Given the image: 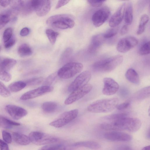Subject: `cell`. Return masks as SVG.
<instances>
[{"label": "cell", "instance_id": "obj_1", "mask_svg": "<svg viewBox=\"0 0 150 150\" xmlns=\"http://www.w3.org/2000/svg\"><path fill=\"white\" fill-rule=\"evenodd\" d=\"M141 125V121L139 119L127 117L112 121L109 123H103L100 127L101 128L107 130H127L134 132L140 129Z\"/></svg>", "mask_w": 150, "mask_h": 150}, {"label": "cell", "instance_id": "obj_2", "mask_svg": "<svg viewBox=\"0 0 150 150\" xmlns=\"http://www.w3.org/2000/svg\"><path fill=\"white\" fill-rule=\"evenodd\" d=\"M119 99L116 98L98 100L90 104L88 110L94 113H106L114 109L118 105Z\"/></svg>", "mask_w": 150, "mask_h": 150}, {"label": "cell", "instance_id": "obj_3", "mask_svg": "<svg viewBox=\"0 0 150 150\" xmlns=\"http://www.w3.org/2000/svg\"><path fill=\"white\" fill-rule=\"evenodd\" d=\"M46 23L55 28L65 29L72 28L75 23L74 17L71 15L61 14L50 16L47 19Z\"/></svg>", "mask_w": 150, "mask_h": 150}, {"label": "cell", "instance_id": "obj_4", "mask_svg": "<svg viewBox=\"0 0 150 150\" xmlns=\"http://www.w3.org/2000/svg\"><path fill=\"white\" fill-rule=\"evenodd\" d=\"M123 57L117 55L95 62L93 65V69L101 72H108L114 69L123 60Z\"/></svg>", "mask_w": 150, "mask_h": 150}, {"label": "cell", "instance_id": "obj_5", "mask_svg": "<svg viewBox=\"0 0 150 150\" xmlns=\"http://www.w3.org/2000/svg\"><path fill=\"white\" fill-rule=\"evenodd\" d=\"M83 67V64L79 62L69 63L59 70L57 72V75L59 77L63 79H69L80 72Z\"/></svg>", "mask_w": 150, "mask_h": 150}, {"label": "cell", "instance_id": "obj_6", "mask_svg": "<svg viewBox=\"0 0 150 150\" xmlns=\"http://www.w3.org/2000/svg\"><path fill=\"white\" fill-rule=\"evenodd\" d=\"M28 137L31 142L38 145L54 143L59 140L55 136L39 131L31 132Z\"/></svg>", "mask_w": 150, "mask_h": 150}, {"label": "cell", "instance_id": "obj_7", "mask_svg": "<svg viewBox=\"0 0 150 150\" xmlns=\"http://www.w3.org/2000/svg\"><path fill=\"white\" fill-rule=\"evenodd\" d=\"M78 112V110L77 109L64 112L50 122V125L56 128L63 127L75 119L77 117Z\"/></svg>", "mask_w": 150, "mask_h": 150}, {"label": "cell", "instance_id": "obj_8", "mask_svg": "<svg viewBox=\"0 0 150 150\" xmlns=\"http://www.w3.org/2000/svg\"><path fill=\"white\" fill-rule=\"evenodd\" d=\"M16 61L13 59L6 58L0 61V79L6 82L11 79L9 71L16 65Z\"/></svg>", "mask_w": 150, "mask_h": 150}, {"label": "cell", "instance_id": "obj_9", "mask_svg": "<svg viewBox=\"0 0 150 150\" xmlns=\"http://www.w3.org/2000/svg\"><path fill=\"white\" fill-rule=\"evenodd\" d=\"M92 88V85L88 83L74 90L71 92L65 100V104L69 105L79 100L88 93L91 91Z\"/></svg>", "mask_w": 150, "mask_h": 150}, {"label": "cell", "instance_id": "obj_10", "mask_svg": "<svg viewBox=\"0 0 150 150\" xmlns=\"http://www.w3.org/2000/svg\"><path fill=\"white\" fill-rule=\"evenodd\" d=\"M91 77V74L89 71H85L82 72L71 83L68 87V91L71 92L88 84Z\"/></svg>", "mask_w": 150, "mask_h": 150}, {"label": "cell", "instance_id": "obj_11", "mask_svg": "<svg viewBox=\"0 0 150 150\" xmlns=\"http://www.w3.org/2000/svg\"><path fill=\"white\" fill-rule=\"evenodd\" d=\"M32 6L37 15L42 16L47 14L51 7V1L48 0H32Z\"/></svg>", "mask_w": 150, "mask_h": 150}, {"label": "cell", "instance_id": "obj_12", "mask_svg": "<svg viewBox=\"0 0 150 150\" xmlns=\"http://www.w3.org/2000/svg\"><path fill=\"white\" fill-rule=\"evenodd\" d=\"M138 40L132 36H128L121 39L118 42L117 50L121 53H125L135 47L138 43Z\"/></svg>", "mask_w": 150, "mask_h": 150}, {"label": "cell", "instance_id": "obj_13", "mask_svg": "<svg viewBox=\"0 0 150 150\" xmlns=\"http://www.w3.org/2000/svg\"><path fill=\"white\" fill-rule=\"evenodd\" d=\"M53 87L49 86H43L23 94L21 97L22 100H26L39 96L52 91Z\"/></svg>", "mask_w": 150, "mask_h": 150}, {"label": "cell", "instance_id": "obj_14", "mask_svg": "<svg viewBox=\"0 0 150 150\" xmlns=\"http://www.w3.org/2000/svg\"><path fill=\"white\" fill-rule=\"evenodd\" d=\"M110 14L109 9L104 8L96 11L92 16V20L93 25L98 27L102 25L109 18Z\"/></svg>", "mask_w": 150, "mask_h": 150}, {"label": "cell", "instance_id": "obj_15", "mask_svg": "<svg viewBox=\"0 0 150 150\" xmlns=\"http://www.w3.org/2000/svg\"><path fill=\"white\" fill-rule=\"evenodd\" d=\"M104 87L102 92L105 95L110 96L115 93L118 90L119 86L118 84L113 79L105 77L103 80Z\"/></svg>", "mask_w": 150, "mask_h": 150}, {"label": "cell", "instance_id": "obj_16", "mask_svg": "<svg viewBox=\"0 0 150 150\" xmlns=\"http://www.w3.org/2000/svg\"><path fill=\"white\" fill-rule=\"evenodd\" d=\"M6 112L13 119L18 120L25 116L28 114L23 108L14 105H8L5 107Z\"/></svg>", "mask_w": 150, "mask_h": 150}, {"label": "cell", "instance_id": "obj_17", "mask_svg": "<svg viewBox=\"0 0 150 150\" xmlns=\"http://www.w3.org/2000/svg\"><path fill=\"white\" fill-rule=\"evenodd\" d=\"M104 138L108 140L116 142H127L131 140L132 137L129 134L123 132L111 131L105 133Z\"/></svg>", "mask_w": 150, "mask_h": 150}, {"label": "cell", "instance_id": "obj_18", "mask_svg": "<svg viewBox=\"0 0 150 150\" xmlns=\"http://www.w3.org/2000/svg\"><path fill=\"white\" fill-rule=\"evenodd\" d=\"M126 3L122 4L111 17L109 25L112 28H115L122 22L124 16Z\"/></svg>", "mask_w": 150, "mask_h": 150}, {"label": "cell", "instance_id": "obj_19", "mask_svg": "<svg viewBox=\"0 0 150 150\" xmlns=\"http://www.w3.org/2000/svg\"><path fill=\"white\" fill-rule=\"evenodd\" d=\"M105 38L103 34H99L94 36L92 38L91 43L89 47L88 51L91 53L97 52L104 42Z\"/></svg>", "mask_w": 150, "mask_h": 150}, {"label": "cell", "instance_id": "obj_20", "mask_svg": "<svg viewBox=\"0 0 150 150\" xmlns=\"http://www.w3.org/2000/svg\"><path fill=\"white\" fill-rule=\"evenodd\" d=\"M73 147H84L92 149H98L100 147V145L98 142L92 141H86L78 142L73 144Z\"/></svg>", "mask_w": 150, "mask_h": 150}, {"label": "cell", "instance_id": "obj_21", "mask_svg": "<svg viewBox=\"0 0 150 150\" xmlns=\"http://www.w3.org/2000/svg\"><path fill=\"white\" fill-rule=\"evenodd\" d=\"M13 137L15 142L20 145H26L31 142L28 137L20 133L13 132Z\"/></svg>", "mask_w": 150, "mask_h": 150}, {"label": "cell", "instance_id": "obj_22", "mask_svg": "<svg viewBox=\"0 0 150 150\" xmlns=\"http://www.w3.org/2000/svg\"><path fill=\"white\" fill-rule=\"evenodd\" d=\"M125 77L131 83L135 84H138L140 80L139 76L137 72L133 69H129L126 72Z\"/></svg>", "mask_w": 150, "mask_h": 150}, {"label": "cell", "instance_id": "obj_23", "mask_svg": "<svg viewBox=\"0 0 150 150\" xmlns=\"http://www.w3.org/2000/svg\"><path fill=\"white\" fill-rule=\"evenodd\" d=\"M20 124L0 115V126L6 129L12 128L13 126H18Z\"/></svg>", "mask_w": 150, "mask_h": 150}, {"label": "cell", "instance_id": "obj_24", "mask_svg": "<svg viewBox=\"0 0 150 150\" xmlns=\"http://www.w3.org/2000/svg\"><path fill=\"white\" fill-rule=\"evenodd\" d=\"M125 20L127 25L131 24L133 18V8L131 2H129L126 7L124 13Z\"/></svg>", "mask_w": 150, "mask_h": 150}, {"label": "cell", "instance_id": "obj_25", "mask_svg": "<svg viewBox=\"0 0 150 150\" xmlns=\"http://www.w3.org/2000/svg\"><path fill=\"white\" fill-rule=\"evenodd\" d=\"M58 107L57 103L54 102L48 101L44 103L42 108L43 111L47 113H51L55 112Z\"/></svg>", "mask_w": 150, "mask_h": 150}, {"label": "cell", "instance_id": "obj_26", "mask_svg": "<svg viewBox=\"0 0 150 150\" xmlns=\"http://www.w3.org/2000/svg\"><path fill=\"white\" fill-rule=\"evenodd\" d=\"M18 51L19 55L22 57L29 56L33 53L31 48L26 44L20 45L18 48Z\"/></svg>", "mask_w": 150, "mask_h": 150}, {"label": "cell", "instance_id": "obj_27", "mask_svg": "<svg viewBox=\"0 0 150 150\" xmlns=\"http://www.w3.org/2000/svg\"><path fill=\"white\" fill-rule=\"evenodd\" d=\"M26 86V84L25 82L18 81L10 84L8 87L12 92H17L24 88Z\"/></svg>", "mask_w": 150, "mask_h": 150}, {"label": "cell", "instance_id": "obj_28", "mask_svg": "<svg viewBox=\"0 0 150 150\" xmlns=\"http://www.w3.org/2000/svg\"><path fill=\"white\" fill-rule=\"evenodd\" d=\"M70 148L61 144H55L46 145L39 150H69Z\"/></svg>", "mask_w": 150, "mask_h": 150}, {"label": "cell", "instance_id": "obj_29", "mask_svg": "<svg viewBox=\"0 0 150 150\" xmlns=\"http://www.w3.org/2000/svg\"><path fill=\"white\" fill-rule=\"evenodd\" d=\"M149 20V17L146 14L142 15L140 19L138 28L137 33L140 35L142 33L145 29V25Z\"/></svg>", "mask_w": 150, "mask_h": 150}, {"label": "cell", "instance_id": "obj_30", "mask_svg": "<svg viewBox=\"0 0 150 150\" xmlns=\"http://www.w3.org/2000/svg\"><path fill=\"white\" fill-rule=\"evenodd\" d=\"M150 86L144 88L138 91L136 93V98L138 99H143L150 96Z\"/></svg>", "mask_w": 150, "mask_h": 150}, {"label": "cell", "instance_id": "obj_31", "mask_svg": "<svg viewBox=\"0 0 150 150\" xmlns=\"http://www.w3.org/2000/svg\"><path fill=\"white\" fill-rule=\"evenodd\" d=\"M46 34L50 42L52 45L54 44L59 35V33L52 29H48L46 30Z\"/></svg>", "mask_w": 150, "mask_h": 150}, {"label": "cell", "instance_id": "obj_32", "mask_svg": "<svg viewBox=\"0 0 150 150\" xmlns=\"http://www.w3.org/2000/svg\"><path fill=\"white\" fill-rule=\"evenodd\" d=\"M11 13L10 11L0 14V25L4 27L11 19Z\"/></svg>", "mask_w": 150, "mask_h": 150}, {"label": "cell", "instance_id": "obj_33", "mask_svg": "<svg viewBox=\"0 0 150 150\" xmlns=\"http://www.w3.org/2000/svg\"><path fill=\"white\" fill-rule=\"evenodd\" d=\"M43 78L42 77L33 78L27 80L25 82L26 86H34L41 84L43 81Z\"/></svg>", "mask_w": 150, "mask_h": 150}, {"label": "cell", "instance_id": "obj_34", "mask_svg": "<svg viewBox=\"0 0 150 150\" xmlns=\"http://www.w3.org/2000/svg\"><path fill=\"white\" fill-rule=\"evenodd\" d=\"M128 116V114L126 113H115L106 117L105 119L112 121L127 117Z\"/></svg>", "mask_w": 150, "mask_h": 150}, {"label": "cell", "instance_id": "obj_35", "mask_svg": "<svg viewBox=\"0 0 150 150\" xmlns=\"http://www.w3.org/2000/svg\"><path fill=\"white\" fill-rule=\"evenodd\" d=\"M139 53L141 55H144L149 54V41L145 43L141 46L139 50Z\"/></svg>", "mask_w": 150, "mask_h": 150}, {"label": "cell", "instance_id": "obj_36", "mask_svg": "<svg viewBox=\"0 0 150 150\" xmlns=\"http://www.w3.org/2000/svg\"><path fill=\"white\" fill-rule=\"evenodd\" d=\"M11 95L9 90L0 81V95L6 98L10 96Z\"/></svg>", "mask_w": 150, "mask_h": 150}, {"label": "cell", "instance_id": "obj_37", "mask_svg": "<svg viewBox=\"0 0 150 150\" xmlns=\"http://www.w3.org/2000/svg\"><path fill=\"white\" fill-rule=\"evenodd\" d=\"M13 30L11 28H8L4 30L3 36V41L4 43L6 42L13 36Z\"/></svg>", "mask_w": 150, "mask_h": 150}, {"label": "cell", "instance_id": "obj_38", "mask_svg": "<svg viewBox=\"0 0 150 150\" xmlns=\"http://www.w3.org/2000/svg\"><path fill=\"white\" fill-rule=\"evenodd\" d=\"M57 76V72L51 74L45 81L44 84L45 86H50L56 80Z\"/></svg>", "mask_w": 150, "mask_h": 150}, {"label": "cell", "instance_id": "obj_39", "mask_svg": "<svg viewBox=\"0 0 150 150\" xmlns=\"http://www.w3.org/2000/svg\"><path fill=\"white\" fill-rule=\"evenodd\" d=\"M118 30L117 28H115L110 29L103 34V37L105 39L112 38L117 34Z\"/></svg>", "mask_w": 150, "mask_h": 150}, {"label": "cell", "instance_id": "obj_40", "mask_svg": "<svg viewBox=\"0 0 150 150\" xmlns=\"http://www.w3.org/2000/svg\"><path fill=\"white\" fill-rule=\"evenodd\" d=\"M2 136L3 139L6 143L10 144L11 142L12 138L11 136L9 133L3 130L2 132Z\"/></svg>", "mask_w": 150, "mask_h": 150}, {"label": "cell", "instance_id": "obj_41", "mask_svg": "<svg viewBox=\"0 0 150 150\" xmlns=\"http://www.w3.org/2000/svg\"><path fill=\"white\" fill-rule=\"evenodd\" d=\"M88 3L92 6L97 7L101 6L105 1V0H89L87 1Z\"/></svg>", "mask_w": 150, "mask_h": 150}, {"label": "cell", "instance_id": "obj_42", "mask_svg": "<svg viewBox=\"0 0 150 150\" xmlns=\"http://www.w3.org/2000/svg\"><path fill=\"white\" fill-rule=\"evenodd\" d=\"M130 104V102L129 100H127L118 105L116 108L118 110H122L127 108Z\"/></svg>", "mask_w": 150, "mask_h": 150}, {"label": "cell", "instance_id": "obj_43", "mask_svg": "<svg viewBox=\"0 0 150 150\" xmlns=\"http://www.w3.org/2000/svg\"><path fill=\"white\" fill-rule=\"evenodd\" d=\"M16 42V39L13 36L6 42L4 43V47L8 49L13 46Z\"/></svg>", "mask_w": 150, "mask_h": 150}, {"label": "cell", "instance_id": "obj_44", "mask_svg": "<svg viewBox=\"0 0 150 150\" xmlns=\"http://www.w3.org/2000/svg\"><path fill=\"white\" fill-rule=\"evenodd\" d=\"M0 149L1 150H9L8 146L5 142L0 139Z\"/></svg>", "mask_w": 150, "mask_h": 150}, {"label": "cell", "instance_id": "obj_45", "mask_svg": "<svg viewBox=\"0 0 150 150\" xmlns=\"http://www.w3.org/2000/svg\"><path fill=\"white\" fill-rule=\"evenodd\" d=\"M69 0H59L56 6V9H58L65 5L69 3Z\"/></svg>", "mask_w": 150, "mask_h": 150}, {"label": "cell", "instance_id": "obj_46", "mask_svg": "<svg viewBox=\"0 0 150 150\" xmlns=\"http://www.w3.org/2000/svg\"><path fill=\"white\" fill-rule=\"evenodd\" d=\"M30 30L28 28H24L21 29L20 32V35L22 36H25L29 34Z\"/></svg>", "mask_w": 150, "mask_h": 150}, {"label": "cell", "instance_id": "obj_47", "mask_svg": "<svg viewBox=\"0 0 150 150\" xmlns=\"http://www.w3.org/2000/svg\"><path fill=\"white\" fill-rule=\"evenodd\" d=\"M128 26L126 25H124L120 30V33L121 35L125 34L128 31Z\"/></svg>", "mask_w": 150, "mask_h": 150}, {"label": "cell", "instance_id": "obj_48", "mask_svg": "<svg viewBox=\"0 0 150 150\" xmlns=\"http://www.w3.org/2000/svg\"><path fill=\"white\" fill-rule=\"evenodd\" d=\"M11 1L10 0H0V5L5 7L10 4Z\"/></svg>", "mask_w": 150, "mask_h": 150}, {"label": "cell", "instance_id": "obj_49", "mask_svg": "<svg viewBox=\"0 0 150 150\" xmlns=\"http://www.w3.org/2000/svg\"><path fill=\"white\" fill-rule=\"evenodd\" d=\"M117 150H132V148L128 145H122L118 147Z\"/></svg>", "mask_w": 150, "mask_h": 150}, {"label": "cell", "instance_id": "obj_50", "mask_svg": "<svg viewBox=\"0 0 150 150\" xmlns=\"http://www.w3.org/2000/svg\"><path fill=\"white\" fill-rule=\"evenodd\" d=\"M142 150H150V146L149 145L146 146L143 148Z\"/></svg>", "mask_w": 150, "mask_h": 150}, {"label": "cell", "instance_id": "obj_51", "mask_svg": "<svg viewBox=\"0 0 150 150\" xmlns=\"http://www.w3.org/2000/svg\"><path fill=\"white\" fill-rule=\"evenodd\" d=\"M148 131L147 132V137L149 139L150 138V132H149V130H148Z\"/></svg>", "mask_w": 150, "mask_h": 150}, {"label": "cell", "instance_id": "obj_52", "mask_svg": "<svg viewBox=\"0 0 150 150\" xmlns=\"http://www.w3.org/2000/svg\"><path fill=\"white\" fill-rule=\"evenodd\" d=\"M3 27H4L3 26L0 25V30Z\"/></svg>", "mask_w": 150, "mask_h": 150}, {"label": "cell", "instance_id": "obj_53", "mask_svg": "<svg viewBox=\"0 0 150 150\" xmlns=\"http://www.w3.org/2000/svg\"><path fill=\"white\" fill-rule=\"evenodd\" d=\"M1 46H0V52L1 51Z\"/></svg>", "mask_w": 150, "mask_h": 150}]
</instances>
